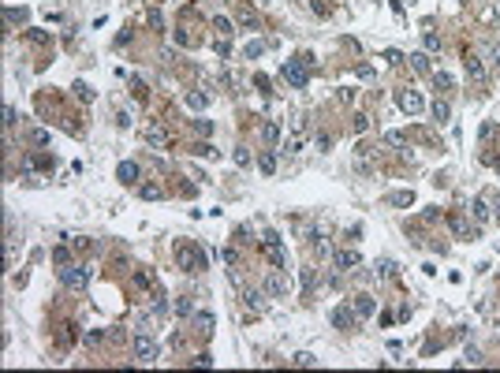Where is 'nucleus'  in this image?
I'll return each instance as SVG.
<instances>
[{
    "label": "nucleus",
    "mask_w": 500,
    "mask_h": 373,
    "mask_svg": "<svg viewBox=\"0 0 500 373\" xmlns=\"http://www.w3.org/2000/svg\"><path fill=\"white\" fill-rule=\"evenodd\" d=\"M176 265L183 273H206V250L202 246H194V243H176Z\"/></svg>",
    "instance_id": "obj_1"
},
{
    "label": "nucleus",
    "mask_w": 500,
    "mask_h": 373,
    "mask_svg": "<svg viewBox=\"0 0 500 373\" xmlns=\"http://www.w3.org/2000/svg\"><path fill=\"white\" fill-rule=\"evenodd\" d=\"M262 246H265V257L276 265V269H284L287 265V254H284V246H280V235L273 232V228H265V235H262Z\"/></svg>",
    "instance_id": "obj_2"
},
{
    "label": "nucleus",
    "mask_w": 500,
    "mask_h": 373,
    "mask_svg": "<svg viewBox=\"0 0 500 373\" xmlns=\"http://www.w3.org/2000/svg\"><path fill=\"white\" fill-rule=\"evenodd\" d=\"M284 79L295 86V90H303L306 82H310V68H306L303 60H291V64H284Z\"/></svg>",
    "instance_id": "obj_3"
},
{
    "label": "nucleus",
    "mask_w": 500,
    "mask_h": 373,
    "mask_svg": "<svg viewBox=\"0 0 500 373\" xmlns=\"http://www.w3.org/2000/svg\"><path fill=\"white\" fill-rule=\"evenodd\" d=\"M60 280H64V288H86V284H90V273H86L82 265H64Z\"/></svg>",
    "instance_id": "obj_4"
},
{
    "label": "nucleus",
    "mask_w": 500,
    "mask_h": 373,
    "mask_svg": "<svg viewBox=\"0 0 500 373\" xmlns=\"http://www.w3.org/2000/svg\"><path fill=\"white\" fill-rule=\"evenodd\" d=\"M399 109L407 112V116H418V112L426 109V101H422L418 90H399Z\"/></svg>",
    "instance_id": "obj_5"
},
{
    "label": "nucleus",
    "mask_w": 500,
    "mask_h": 373,
    "mask_svg": "<svg viewBox=\"0 0 500 373\" xmlns=\"http://www.w3.org/2000/svg\"><path fill=\"white\" fill-rule=\"evenodd\" d=\"M134 355H138V362H157V343L138 332V336H134Z\"/></svg>",
    "instance_id": "obj_6"
},
{
    "label": "nucleus",
    "mask_w": 500,
    "mask_h": 373,
    "mask_svg": "<svg viewBox=\"0 0 500 373\" xmlns=\"http://www.w3.org/2000/svg\"><path fill=\"white\" fill-rule=\"evenodd\" d=\"M332 261H336V269L351 273V269H359V265H362V257H359V250H336Z\"/></svg>",
    "instance_id": "obj_7"
},
{
    "label": "nucleus",
    "mask_w": 500,
    "mask_h": 373,
    "mask_svg": "<svg viewBox=\"0 0 500 373\" xmlns=\"http://www.w3.org/2000/svg\"><path fill=\"white\" fill-rule=\"evenodd\" d=\"M332 325L336 329H355V325H359V313H355L351 306H340V310H332Z\"/></svg>",
    "instance_id": "obj_8"
},
{
    "label": "nucleus",
    "mask_w": 500,
    "mask_h": 373,
    "mask_svg": "<svg viewBox=\"0 0 500 373\" xmlns=\"http://www.w3.org/2000/svg\"><path fill=\"white\" fill-rule=\"evenodd\" d=\"M463 68H467V75H470L474 82H485V68H482V60H478L474 52H467V56H463Z\"/></svg>",
    "instance_id": "obj_9"
},
{
    "label": "nucleus",
    "mask_w": 500,
    "mask_h": 373,
    "mask_svg": "<svg viewBox=\"0 0 500 373\" xmlns=\"http://www.w3.org/2000/svg\"><path fill=\"white\" fill-rule=\"evenodd\" d=\"M235 19L246 26V30H262V19H258L254 12H250V8H239V12H235Z\"/></svg>",
    "instance_id": "obj_10"
},
{
    "label": "nucleus",
    "mask_w": 500,
    "mask_h": 373,
    "mask_svg": "<svg viewBox=\"0 0 500 373\" xmlns=\"http://www.w3.org/2000/svg\"><path fill=\"white\" fill-rule=\"evenodd\" d=\"M373 310H377V302H373V295H359V299H355V313H359V317H370Z\"/></svg>",
    "instance_id": "obj_11"
},
{
    "label": "nucleus",
    "mask_w": 500,
    "mask_h": 373,
    "mask_svg": "<svg viewBox=\"0 0 500 373\" xmlns=\"http://www.w3.org/2000/svg\"><path fill=\"white\" fill-rule=\"evenodd\" d=\"M448 224H452V232H456L459 239H467V235H470V224H467V217H463V213H452V217H448Z\"/></svg>",
    "instance_id": "obj_12"
},
{
    "label": "nucleus",
    "mask_w": 500,
    "mask_h": 373,
    "mask_svg": "<svg viewBox=\"0 0 500 373\" xmlns=\"http://www.w3.org/2000/svg\"><path fill=\"white\" fill-rule=\"evenodd\" d=\"M116 176H120V183H134V179H138V165H134V161H123Z\"/></svg>",
    "instance_id": "obj_13"
},
{
    "label": "nucleus",
    "mask_w": 500,
    "mask_h": 373,
    "mask_svg": "<svg viewBox=\"0 0 500 373\" xmlns=\"http://www.w3.org/2000/svg\"><path fill=\"white\" fill-rule=\"evenodd\" d=\"M265 291H269V295H284V291H287V280H284L280 273H273V276L265 280Z\"/></svg>",
    "instance_id": "obj_14"
},
{
    "label": "nucleus",
    "mask_w": 500,
    "mask_h": 373,
    "mask_svg": "<svg viewBox=\"0 0 500 373\" xmlns=\"http://www.w3.org/2000/svg\"><path fill=\"white\" fill-rule=\"evenodd\" d=\"M474 221H478V224L489 221V202H485V198H474Z\"/></svg>",
    "instance_id": "obj_15"
},
{
    "label": "nucleus",
    "mask_w": 500,
    "mask_h": 373,
    "mask_svg": "<svg viewBox=\"0 0 500 373\" xmlns=\"http://www.w3.org/2000/svg\"><path fill=\"white\" fill-rule=\"evenodd\" d=\"M448 116H452L448 101H437V104H433V120H437V123H448Z\"/></svg>",
    "instance_id": "obj_16"
},
{
    "label": "nucleus",
    "mask_w": 500,
    "mask_h": 373,
    "mask_svg": "<svg viewBox=\"0 0 500 373\" xmlns=\"http://www.w3.org/2000/svg\"><path fill=\"white\" fill-rule=\"evenodd\" d=\"M388 202L392 205H411V202H415V194H411V190H396V194H388Z\"/></svg>",
    "instance_id": "obj_17"
},
{
    "label": "nucleus",
    "mask_w": 500,
    "mask_h": 373,
    "mask_svg": "<svg viewBox=\"0 0 500 373\" xmlns=\"http://www.w3.org/2000/svg\"><path fill=\"white\" fill-rule=\"evenodd\" d=\"M142 138H146L149 146H165V142H168V135H165V131H157V127H153V131H146Z\"/></svg>",
    "instance_id": "obj_18"
},
{
    "label": "nucleus",
    "mask_w": 500,
    "mask_h": 373,
    "mask_svg": "<svg viewBox=\"0 0 500 373\" xmlns=\"http://www.w3.org/2000/svg\"><path fill=\"white\" fill-rule=\"evenodd\" d=\"M138 194L146 198V202H157V198H165V190H161V187H153V183H146V187L138 190Z\"/></svg>",
    "instance_id": "obj_19"
},
{
    "label": "nucleus",
    "mask_w": 500,
    "mask_h": 373,
    "mask_svg": "<svg viewBox=\"0 0 500 373\" xmlns=\"http://www.w3.org/2000/svg\"><path fill=\"white\" fill-rule=\"evenodd\" d=\"M258 168H262L265 176H273V172H276V157H273V153H262V161H258Z\"/></svg>",
    "instance_id": "obj_20"
},
{
    "label": "nucleus",
    "mask_w": 500,
    "mask_h": 373,
    "mask_svg": "<svg viewBox=\"0 0 500 373\" xmlns=\"http://www.w3.org/2000/svg\"><path fill=\"white\" fill-rule=\"evenodd\" d=\"M433 82H437V90H452V75L448 71H433Z\"/></svg>",
    "instance_id": "obj_21"
},
{
    "label": "nucleus",
    "mask_w": 500,
    "mask_h": 373,
    "mask_svg": "<svg viewBox=\"0 0 500 373\" xmlns=\"http://www.w3.org/2000/svg\"><path fill=\"white\" fill-rule=\"evenodd\" d=\"M213 26H217L220 34H232V30H235V26H232V19H228V15H217V19H213Z\"/></svg>",
    "instance_id": "obj_22"
},
{
    "label": "nucleus",
    "mask_w": 500,
    "mask_h": 373,
    "mask_svg": "<svg viewBox=\"0 0 500 373\" xmlns=\"http://www.w3.org/2000/svg\"><path fill=\"white\" fill-rule=\"evenodd\" d=\"M243 299H246L250 310H262V291H243Z\"/></svg>",
    "instance_id": "obj_23"
},
{
    "label": "nucleus",
    "mask_w": 500,
    "mask_h": 373,
    "mask_svg": "<svg viewBox=\"0 0 500 373\" xmlns=\"http://www.w3.org/2000/svg\"><path fill=\"white\" fill-rule=\"evenodd\" d=\"M194 325H198L202 332H213V313H198V317H194Z\"/></svg>",
    "instance_id": "obj_24"
},
{
    "label": "nucleus",
    "mask_w": 500,
    "mask_h": 373,
    "mask_svg": "<svg viewBox=\"0 0 500 373\" xmlns=\"http://www.w3.org/2000/svg\"><path fill=\"white\" fill-rule=\"evenodd\" d=\"M411 68H415V71H429V60L422 52H411Z\"/></svg>",
    "instance_id": "obj_25"
},
{
    "label": "nucleus",
    "mask_w": 500,
    "mask_h": 373,
    "mask_svg": "<svg viewBox=\"0 0 500 373\" xmlns=\"http://www.w3.org/2000/svg\"><path fill=\"white\" fill-rule=\"evenodd\" d=\"M392 273H396V261H392V257L377 261V276H392Z\"/></svg>",
    "instance_id": "obj_26"
},
{
    "label": "nucleus",
    "mask_w": 500,
    "mask_h": 373,
    "mask_svg": "<svg viewBox=\"0 0 500 373\" xmlns=\"http://www.w3.org/2000/svg\"><path fill=\"white\" fill-rule=\"evenodd\" d=\"M262 135H265V142H269V146H273V142L280 138V127H276V123H265V131H262Z\"/></svg>",
    "instance_id": "obj_27"
},
{
    "label": "nucleus",
    "mask_w": 500,
    "mask_h": 373,
    "mask_svg": "<svg viewBox=\"0 0 500 373\" xmlns=\"http://www.w3.org/2000/svg\"><path fill=\"white\" fill-rule=\"evenodd\" d=\"M370 131V116H355V135H366Z\"/></svg>",
    "instance_id": "obj_28"
},
{
    "label": "nucleus",
    "mask_w": 500,
    "mask_h": 373,
    "mask_svg": "<svg viewBox=\"0 0 500 373\" xmlns=\"http://www.w3.org/2000/svg\"><path fill=\"white\" fill-rule=\"evenodd\" d=\"M146 23L153 26V30H165V19H161V12H149V15H146Z\"/></svg>",
    "instance_id": "obj_29"
},
{
    "label": "nucleus",
    "mask_w": 500,
    "mask_h": 373,
    "mask_svg": "<svg viewBox=\"0 0 500 373\" xmlns=\"http://www.w3.org/2000/svg\"><path fill=\"white\" fill-rule=\"evenodd\" d=\"M187 101H190V109H206V104H209V97H206V93H190Z\"/></svg>",
    "instance_id": "obj_30"
},
{
    "label": "nucleus",
    "mask_w": 500,
    "mask_h": 373,
    "mask_svg": "<svg viewBox=\"0 0 500 373\" xmlns=\"http://www.w3.org/2000/svg\"><path fill=\"white\" fill-rule=\"evenodd\" d=\"M262 52H265V41H250V45H246V56H250V60H254V56H262Z\"/></svg>",
    "instance_id": "obj_31"
},
{
    "label": "nucleus",
    "mask_w": 500,
    "mask_h": 373,
    "mask_svg": "<svg viewBox=\"0 0 500 373\" xmlns=\"http://www.w3.org/2000/svg\"><path fill=\"white\" fill-rule=\"evenodd\" d=\"M67 257H71V254H67V246H56V250H53V261L56 265H67Z\"/></svg>",
    "instance_id": "obj_32"
},
{
    "label": "nucleus",
    "mask_w": 500,
    "mask_h": 373,
    "mask_svg": "<svg viewBox=\"0 0 500 373\" xmlns=\"http://www.w3.org/2000/svg\"><path fill=\"white\" fill-rule=\"evenodd\" d=\"M467 362H470V366H482V351H478V347H467Z\"/></svg>",
    "instance_id": "obj_33"
},
{
    "label": "nucleus",
    "mask_w": 500,
    "mask_h": 373,
    "mask_svg": "<svg viewBox=\"0 0 500 373\" xmlns=\"http://www.w3.org/2000/svg\"><path fill=\"white\" fill-rule=\"evenodd\" d=\"M384 146H403V135L399 131H388V135H384Z\"/></svg>",
    "instance_id": "obj_34"
},
{
    "label": "nucleus",
    "mask_w": 500,
    "mask_h": 373,
    "mask_svg": "<svg viewBox=\"0 0 500 373\" xmlns=\"http://www.w3.org/2000/svg\"><path fill=\"white\" fill-rule=\"evenodd\" d=\"M384 60L388 64H403V52L399 49H384Z\"/></svg>",
    "instance_id": "obj_35"
},
{
    "label": "nucleus",
    "mask_w": 500,
    "mask_h": 373,
    "mask_svg": "<svg viewBox=\"0 0 500 373\" xmlns=\"http://www.w3.org/2000/svg\"><path fill=\"white\" fill-rule=\"evenodd\" d=\"M8 19H12V23H26V12H19V8H8Z\"/></svg>",
    "instance_id": "obj_36"
},
{
    "label": "nucleus",
    "mask_w": 500,
    "mask_h": 373,
    "mask_svg": "<svg viewBox=\"0 0 500 373\" xmlns=\"http://www.w3.org/2000/svg\"><path fill=\"white\" fill-rule=\"evenodd\" d=\"M426 49H429V52L440 49V37H437V34H426Z\"/></svg>",
    "instance_id": "obj_37"
},
{
    "label": "nucleus",
    "mask_w": 500,
    "mask_h": 373,
    "mask_svg": "<svg viewBox=\"0 0 500 373\" xmlns=\"http://www.w3.org/2000/svg\"><path fill=\"white\" fill-rule=\"evenodd\" d=\"M30 142H34V146H45V142H49V135H45V131H30Z\"/></svg>",
    "instance_id": "obj_38"
},
{
    "label": "nucleus",
    "mask_w": 500,
    "mask_h": 373,
    "mask_svg": "<svg viewBox=\"0 0 500 373\" xmlns=\"http://www.w3.org/2000/svg\"><path fill=\"white\" fill-rule=\"evenodd\" d=\"M314 362H317V358L306 355V351H303V355H295V366H314Z\"/></svg>",
    "instance_id": "obj_39"
},
{
    "label": "nucleus",
    "mask_w": 500,
    "mask_h": 373,
    "mask_svg": "<svg viewBox=\"0 0 500 373\" xmlns=\"http://www.w3.org/2000/svg\"><path fill=\"white\" fill-rule=\"evenodd\" d=\"M190 310H194V302H190V299H179L176 302V313H190Z\"/></svg>",
    "instance_id": "obj_40"
},
{
    "label": "nucleus",
    "mask_w": 500,
    "mask_h": 373,
    "mask_svg": "<svg viewBox=\"0 0 500 373\" xmlns=\"http://www.w3.org/2000/svg\"><path fill=\"white\" fill-rule=\"evenodd\" d=\"M75 93H79V97H82V101H90V97H93V93H90V86H82V82H79V86H75Z\"/></svg>",
    "instance_id": "obj_41"
},
{
    "label": "nucleus",
    "mask_w": 500,
    "mask_h": 373,
    "mask_svg": "<svg viewBox=\"0 0 500 373\" xmlns=\"http://www.w3.org/2000/svg\"><path fill=\"white\" fill-rule=\"evenodd\" d=\"M235 165H250V153L246 149H235Z\"/></svg>",
    "instance_id": "obj_42"
},
{
    "label": "nucleus",
    "mask_w": 500,
    "mask_h": 373,
    "mask_svg": "<svg viewBox=\"0 0 500 373\" xmlns=\"http://www.w3.org/2000/svg\"><path fill=\"white\" fill-rule=\"evenodd\" d=\"M493 64H496V68H500V45H496V49H493Z\"/></svg>",
    "instance_id": "obj_43"
},
{
    "label": "nucleus",
    "mask_w": 500,
    "mask_h": 373,
    "mask_svg": "<svg viewBox=\"0 0 500 373\" xmlns=\"http://www.w3.org/2000/svg\"><path fill=\"white\" fill-rule=\"evenodd\" d=\"M496 217H500V205H496Z\"/></svg>",
    "instance_id": "obj_44"
}]
</instances>
